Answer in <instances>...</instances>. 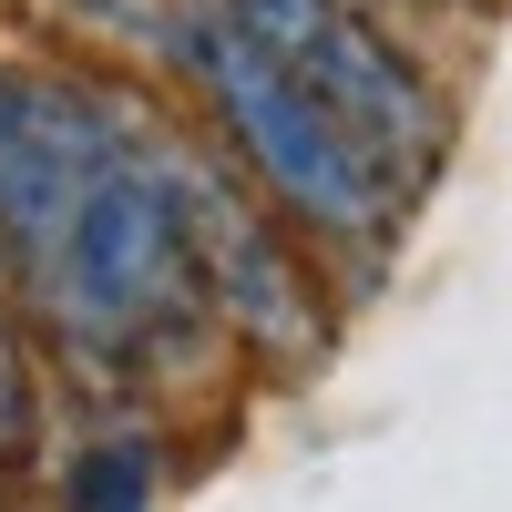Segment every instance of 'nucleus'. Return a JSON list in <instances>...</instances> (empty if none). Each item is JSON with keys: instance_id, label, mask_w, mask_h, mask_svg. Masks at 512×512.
Listing matches in <instances>:
<instances>
[{"instance_id": "f257e3e1", "label": "nucleus", "mask_w": 512, "mask_h": 512, "mask_svg": "<svg viewBox=\"0 0 512 512\" xmlns=\"http://www.w3.org/2000/svg\"><path fill=\"white\" fill-rule=\"evenodd\" d=\"M205 175L216 154L134 93L0 62V256L62 359L103 379H195L216 359Z\"/></svg>"}, {"instance_id": "f03ea898", "label": "nucleus", "mask_w": 512, "mask_h": 512, "mask_svg": "<svg viewBox=\"0 0 512 512\" xmlns=\"http://www.w3.org/2000/svg\"><path fill=\"white\" fill-rule=\"evenodd\" d=\"M164 52L185 62V82L205 93L226 154L256 175V195H267L277 216H297L318 246H359V256H379L400 236V216L420 205V175H400L369 134H349V123H338L308 82H287L267 52H246L205 0H175V11H164Z\"/></svg>"}, {"instance_id": "7ed1b4c3", "label": "nucleus", "mask_w": 512, "mask_h": 512, "mask_svg": "<svg viewBox=\"0 0 512 512\" xmlns=\"http://www.w3.org/2000/svg\"><path fill=\"white\" fill-rule=\"evenodd\" d=\"M205 11H216L246 52H267L287 82H308V93L349 123V134H369L400 175L431 185V164L451 154V103H441V82L420 72L400 41L369 21V0H205Z\"/></svg>"}, {"instance_id": "20e7f679", "label": "nucleus", "mask_w": 512, "mask_h": 512, "mask_svg": "<svg viewBox=\"0 0 512 512\" xmlns=\"http://www.w3.org/2000/svg\"><path fill=\"white\" fill-rule=\"evenodd\" d=\"M154 492H164V451L154 431H123V420L62 461V512H154Z\"/></svg>"}, {"instance_id": "39448f33", "label": "nucleus", "mask_w": 512, "mask_h": 512, "mask_svg": "<svg viewBox=\"0 0 512 512\" xmlns=\"http://www.w3.org/2000/svg\"><path fill=\"white\" fill-rule=\"evenodd\" d=\"M41 431V400H31V349H21V318L0 297V451H21Z\"/></svg>"}, {"instance_id": "423d86ee", "label": "nucleus", "mask_w": 512, "mask_h": 512, "mask_svg": "<svg viewBox=\"0 0 512 512\" xmlns=\"http://www.w3.org/2000/svg\"><path fill=\"white\" fill-rule=\"evenodd\" d=\"M72 11H93L103 31H134V41L164 52V11H175V0H72Z\"/></svg>"}, {"instance_id": "0eeeda50", "label": "nucleus", "mask_w": 512, "mask_h": 512, "mask_svg": "<svg viewBox=\"0 0 512 512\" xmlns=\"http://www.w3.org/2000/svg\"><path fill=\"white\" fill-rule=\"evenodd\" d=\"M400 11H482V0H400Z\"/></svg>"}]
</instances>
